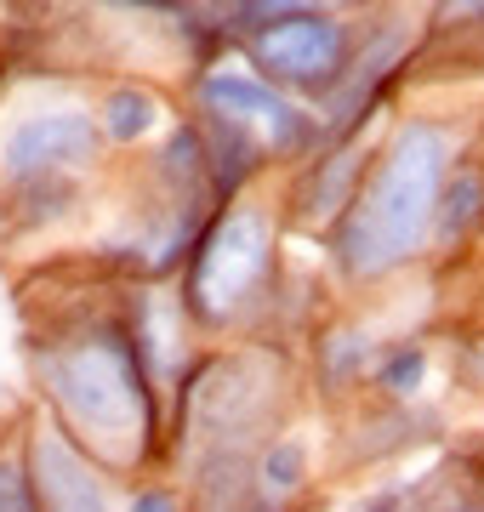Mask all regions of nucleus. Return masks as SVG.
<instances>
[{"instance_id": "nucleus-1", "label": "nucleus", "mask_w": 484, "mask_h": 512, "mask_svg": "<svg viewBox=\"0 0 484 512\" xmlns=\"http://www.w3.org/2000/svg\"><path fill=\"white\" fill-rule=\"evenodd\" d=\"M445 154H450L445 131L428 126V120H416V126L393 137L382 177L354 205V222L342 234V268L348 274L371 279L422 245L433 205H439V188H445Z\"/></svg>"}, {"instance_id": "nucleus-2", "label": "nucleus", "mask_w": 484, "mask_h": 512, "mask_svg": "<svg viewBox=\"0 0 484 512\" xmlns=\"http://www.w3.org/2000/svg\"><path fill=\"white\" fill-rule=\"evenodd\" d=\"M268 251H274V228L262 211L240 205L205 228L200 256H194V274H188V302L205 325H223L228 313L251 302L268 274Z\"/></svg>"}, {"instance_id": "nucleus-3", "label": "nucleus", "mask_w": 484, "mask_h": 512, "mask_svg": "<svg viewBox=\"0 0 484 512\" xmlns=\"http://www.w3.org/2000/svg\"><path fill=\"white\" fill-rule=\"evenodd\" d=\"M251 57H257V69L268 80H280V86H297L308 97H331V86L348 74L354 52H348V29L325 12H280V18H268L251 40Z\"/></svg>"}, {"instance_id": "nucleus-4", "label": "nucleus", "mask_w": 484, "mask_h": 512, "mask_svg": "<svg viewBox=\"0 0 484 512\" xmlns=\"http://www.w3.org/2000/svg\"><path fill=\"white\" fill-rule=\"evenodd\" d=\"M114 353H120V359H109V353H69V359L52 370V387H57V399H63V410H69L80 427H92L97 439H109V433L126 427L131 399H137L143 421H154L149 416L154 410L149 387L137 376V348H131L120 330H114Z\"/></svg>"}, {"instance_id": "nucleus-5", "label": "nucleus", "mask_w": 484, "mask_h": 512, "mask_svg": "<svg viewBox=\"0 0 484 512\" xmlns=\"http://www.w3.org/2000/svg\"><path fill=\"white\" fill-rule=\"evenodd\" d=\"M97 154V126L86 114L75 109H52V114H35V120H23L6 148H0V165L6 171H63V165H86Z\"/></svg>"}, {"instance_id": "nucleus-6", "label": "nucleus", "mask_w": 484, "mask_h": 512, "mask_svg": "<svg viewBox=\"0 0 484 512\" xmlns=\"http://www.w3.org/2000/svg\"><path fill=\"white\" fill-rule=\"evenodd\" d=\"M35 490L52 507H103L109 501L103 484L92 478V467L63 444V433H40L35 439Z\"/></svg>"}, {"instance_id": "nucleus-7", "label": "nucleus", "mask_w": 484, "mask_h": 512, "mask_svg": "<svg viewBox=\"0 0 484 512\" xmlns=\"http://www.w3.org/2000/svg\"><path fill=\"white\" fill-rule=\"evenodd\" d=\"M359 165H365V148H336L314 165V177L302 183L297 194V211L308 222H331L342 205H354V188H359Z\"/></svg>"}, {"instance_id": "nucleus-8", "label": "nucleus", "mask_w": 484, "mask_h": 512, "mask_svg": "<svg viewBox=\"0 0 484 512\" xmlns=\"http://www.w3.org/2000/svg\"><path fill=\"white\" fill-rule=\"evenodd\" d=\"M205 160H211V177H217V200H234V194H240V183L262 165V143L245 131V120H234V114H217V120H211Z\"/></svg>"}, {"instance_id": "nucleus-9", "label": "nucleus", "mask_w": 484, "mask_h": 512, "mask_svg": "<svg viewBox=\"0 0 484 512\" xmlns=\"http://www.w3.org/2000/svg\"><path fill=\"white\" fill-rule=\"evenodd\" d=\"M262 120H268V148H274V154H319V148L331 143V126H325V120H314V109L285 103L280 92L268 97Z\"/></svg>"}, {"instance_id": "nucleus-10", "label": "nucleus", "mask_w": 484, "mask_h": 512, "mask_svg": "<svg viewBox=\"0 0 484 512\" xmlns=\"http://www.w3.org/2000/svg\"><path fill=\"white\" fill-rule=\"evenodd\" d=\"M200 97H205V109H211V114L262 120L274 86H262V80H251V74H240V69H223V74H205V80H200Z\"/></svg>"}, {"instance_id": "nucleus-11", "label": "nucleus", "mask_w": 484, "mask_h": 512, "mask_svg": "<svg viewBox=\"0 0 484 512\" xmlns=\"http://www.w3.org/2000/svg\"><path fill=\"white\" fill-rule=\"evenodd\" d=\"M154 120H160V103H154V92H143V86H120V92H109V103H103V131H109V143H143L154 131Z\"/></svg>"}, {"instance_id": "nucleus-12", "label": "nucleus", "mask_w": 484, "mask_h": 512, "mask_svg": "<svg viewBox=\"0 0 484 512\" xmlns=\"http://www.w3.org/2000/svg\"><path fill=\"white\" fill-rule=\"evenodd\" d=\"M302 478H308V467H302V444H280V450L262 456V490L268 495H291Z\"/></svg>"}, {"instance_id": "nucleus-13", "label": "nucleus", "mask_w": 484, "mask_h": 512, "mask_svg": "<svg viewBox=\"0 0 484 512\" xmlns=\"http://www.w3.org/2000/svg\"><path fill=\"white\" fill-rule=\"evenodd\" d=\"M479 205H484V183L479 177H456L450 194H445V205H433V211H439V228H445V234H462L467 217H473Z\"/></svg>"}, {"instance_id": "nucleus-14", "label": "nucleus", "mask_w": 484, "mask_h": 512, "mask_svg": "<svg viewBox=\"0 0 484 512\" xmlns=\"http://www.w3.org/2000/svg\"><path fill=\"white\" fill-rule=\"evenodd\" d=\"M422 382H428V353H422V348H399V353H388V365H382V387H388V393L410 399V393H416Z\"/></svg>"}, {"instance_id": "nucleus-15", "label": "nucleus", "mask_w": 484, "mask_h": 512, "mask_svg": "<svg viewBox=\"0 0 484 512\" xmlns=\"http://www.w3.org/2000/svg\"><path fill=\"white\" fill-rule=\"evenodd\" d=\"M160 165H166V171H177L183 183H194V177H200V165H205L200 131H194V126H177V131H171V143H166V154H160Z\"/></svg>"}, {"instance_id": "nucleus-16", "label": "nucleus", "mask_w": 484, "mask_h": 512, "mask_svg": "<svg viewBox=\"0 0 484 512\" xmlns=\"http://www.w3.org/2000/svg\"><path fill=\"white\" fill-rule=\"evenodd\" d=\"M297 6H308V12H325V6H348V0H251V12H234V23H240V29H262L268 18L297 12Z\"/></svg>"}, {"instance_id": "nucleus-17", "label": "nucleus", "mask_w": 484, "mask_h": 512, "mask_svg": "<svg viewBox=\"0 0 484 512\" xmlns=\"http://www.w3.org/2000/svg\"><path fill=\"white\" fill-rule=\"evenodd\" d=\"M35 490H29V478L12 467V461H0V507H29Z\"/></svg>"}, {"instance_id": "nucleus-18", "label": "nucleus", "mask_w": 484, "mask_h": 512, "mask_svg": "<svg viewBox=\"0 0 484 512\" xmlns=\"http://www.w3.org/2000/svg\"><path fill=\"white\" fill-rule=\"evenodd\" d=\"M131 507H137V512H171L177 501H171L166 490H143V495H131Z\"/></svg>"}]
</instances>
